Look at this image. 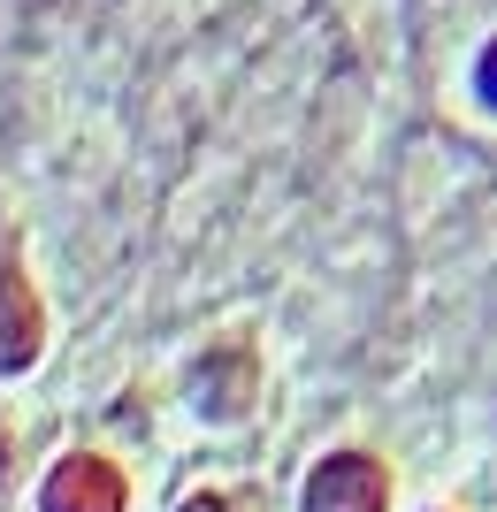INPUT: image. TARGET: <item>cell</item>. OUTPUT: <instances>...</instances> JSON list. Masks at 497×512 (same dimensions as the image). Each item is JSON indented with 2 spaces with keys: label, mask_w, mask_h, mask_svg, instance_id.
I'll return each mask as SVG.
<instances>
[{
  "label": "cell",
  "mask_w": 497,
  "mask_h": 512,
  "mask_svg": "<svg viewBox=\"0 0 497 512\" xmlns=\"http://www.w3.org/2000/svg\"><path fill=\"white\" fill-rule=\"evenodd\" d=\"M390 505V474L368 451H329L306 474V512H383Z\"/></svg>",
  "instance_id": "6da1fadb"
},
{
  "label": "cell",
  "mask_w": 497,
  "mask_h": 512,
  "mask_svg": "<svg viewBox=\"0 0 497 512\" xmlns=\"http://www.w3.org/2000/svg\"><path fill=\"white\" fill-rule=\"evenodd\" d=\"M123 474L100 459V451H69L62 467L46 474L39 490V512H123Z\"/></svg>",
  "instance_id": "7a4b0ae2"
},
{
  "label": "cell",
  "mask_w": 497,
  "mask_h": 512,
  "mask_svg": "<svg viewBox=\"0 0 497 512\" xmlns=\"http://www.w3.org/2000/svg\"><path fill=\"white\" fill-rule=\"evenodd\" d=\"M46 344V314H39V291L16 260H0V375H23Z\"/></svg>",
  "instance_id": "3957f363"
},
{
  "label": "cell",
  "mask_w": 497,
  "mask_h": 512,
  "mask_svg": "<svg viewBox=\"0 0 497 512\" xmlns=\"http://www.w3.org/2000/svg\"><path fill=\"white\" fill-rule=\"evenodd\" d=\"M253 383H260V367H253L245 344H222V352L192 360V406L207 413V421H238V413L253 406Z\"/></svg>",
  "instance_id": "277c9868"
},
{
  "label": "cell",
  "mask_w": 497,
  "mask_h": 512,
  "mask_svg": "<svg viewBox=\"0 0 497 512\" xmlns=\"http://www.w3.org/2000/svg\"><path fill=\"white\" fill-rule=\"evenodd\" d=\"M176 512H230V505H222V497H184Z\"/></svg>",
  "instance_id": "5b68a950"
}]
</instances>
